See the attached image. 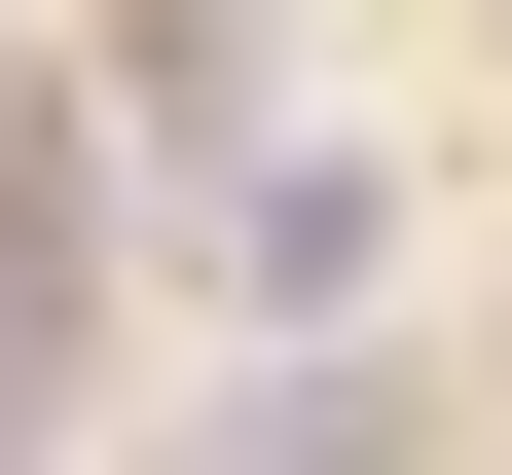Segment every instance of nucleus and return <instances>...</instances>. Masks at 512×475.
<instances>
[{
    "label": "nucleus",
    "mask_w": 512,
    "mask_h": 475,
    "mask_svg": "<svg viewBox=\"0 0 512 475\" xmlns=\"http://www.w3.org/2000/svg\"><path fill=\"white\" fill-rule=\"evenodd\" d=\"M366 220H403L366 147H220V183H183V256H220L256 329H366Z\"/></svg>",
    "instance_id": "1"
},
{
    "label": "nucleus",
    "mask_w": 512,
    "mask_h": 475,
    "mask_svg": "<svg viewBox=\"0 0 512 475\" xmlns=\"http://www.w3.org/2000/svg\"><path fill=\"white\" fill-rule=\"evenodd\" d=\"M183 475H403V366H256V402H220Z\"/></svg>",
    "instance_id": "2"
}]
</instances>
